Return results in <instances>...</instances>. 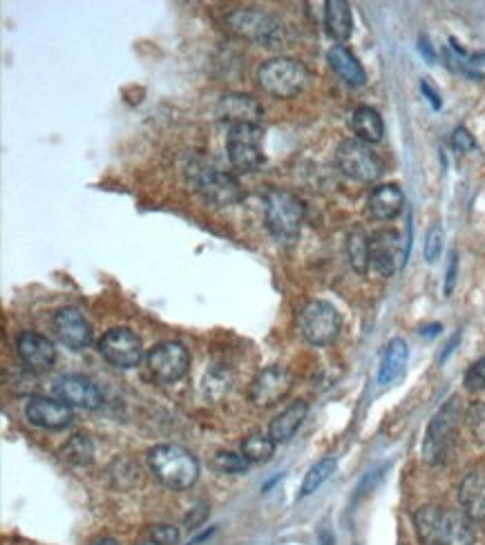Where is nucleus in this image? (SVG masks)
<instances>
[{"instance_id": "obj_2", "label": "nucleus", "mask_w": 485, "mask_h": 545, "mask_svg": "<svg viewBox=\"0 0 485 545\" xmlns=\"http://www.w3.org/2000/svg\"><path fill=\"white\" fill-rule=\"evenodd\" d=\"M146 461L157 481L170 490H188L199 478L197 458L179 445H155L148 449Z\"/></svg>"}, {"instance_id": "obj_35", "label": "nucleus", "mask_w": 485, "mask_h": 545, "mask_svg": "<svg viewBox=\"0 0 485 545\" xmlns=\"http://www.w3.org/2000/svg\"><path fill=\"white\" fill-rule=\"evenodd\" d=\"M463 385L468 391H481L485 389V356L481 360L474 362V365L468 369V374H465Z\"/></svg>"}, {"instance_id": "obj_39", "label": "nucleus", "mask_w": 485, "mask_h": 545, "mask_svg": "<svg viewBox=\"0 0 485 545\" xmlns=\"http://www.w3.org/2000/svg\"><path fill=\"white\" fill-rule=\"evenodd\" d=\"M421 52L425 54V59H427V61H430V63H434V59H436V56H434V50H432V45H430V41H427V38H425V36H421Z\"/></svg>"}, {"instance_id": "obj_3", "label": "nucleus", "mask_w": 485, "mask_h": 545, "mask_svg": "<svg viewBox=\"0 0 485 545\" xmlns=\"http://www.w3.org/2000/svg\"><path fill=\"white\" fill-rule=\"evenodd\" d=\"M266 228L278 244L291 246L298 242L300 228L304 222V204L287 190L273 188L264 197Z\"/></svg>"}, {"instance_id": "obj_13", "label": "nucleus", "mask_w": 485, "mask_h": 545, "mask_svg": "<svg viewBox=\"0 0 485 545\" xmlns=\"http://www.w3.org/2000/svg\"><path fill=\"white\" fill-rule=\"evenodd\" d=\"M291 387H293V376L289 374V371L280 365H271L262 369L260 374L253 378L249 398L255 407L269 409L273 405L282 403V400L289 396Z\"/></svg>"}, {"instance_id": "obj_24", "label": "nucleus", "mask_w": 485, "mask_h": 545, "mask_svg": "<svg viewBox=\"0 0 485 545\" xmlns=\"http://www.w3.org/2000/svg\"><path fill=\"white\" fill-rule=\"evenodd\" d=\"M309 414V405L304 403V400H298V403L289 405L287 409L282 411L280 416H275L271 420V427H269V436L273 438L275 443H289L293 436L298 434V429L302 427L304 418H307Z\"/></svg>"}, {"instance_id": "obj_34", "label": "nucleus", "mask_w": 485, "mask_h": 545, "mask_svg": "<svg viewBox=\"0 0 485 545\" xmlns=\"http://www.w3.org/2000/svg\"><path fill=\"white\" fill-rule=\"evenodd\" d=\"M443 228L436 224L432 226L430 231H427V237H425V248H423V253H425V260L434 264L436 260H439L441 257V251H443Z\"/></svg>"}, {"instance_id": "obj_33", "label": "nucleus", "mask_w": 485, "mask_h": 545, "mask_svg": "<svg viewBox=\"0 0 485 545\" xmlns=\"http://www.w3.org/2000/svg\"><path fill=\"white\" fill-rule=\"evenodd\" d=\"M179 543V530L175 525H155L146 534V539L139 545H177Z\"/></svg>"}, {"instance_id": "obj_15", "label": "nucleus", "mask_w": 485, "mask_h": 545, "mask_svg": "<svg viewBox=\"0 0 485 545\" xmlns=\"http://www.w3.org/2000/svg\"><path fill=\"white\" fill-rule=\"evenodd\" d=\"M54 394L61 403L81 409H99L103 405L101 389L90 378L79 374L61 376L54 382Z\"/></svg>"}, {"instance_id": "obj_14", "label": "nucleus", "mask_w": 485, "mask_h": 545, "mask_svg": "<svg viewBox=\"0 0 485 545\" xmlns=\"http://www.w3.org/2000/svg\"><path fill=\"white\" fill-rule=\"evenodd\" d=\"M52 329L65 347L72 351H83L92 342V327L85 315L76 307H63L54 313Z\"/></svg>"}, {"instance_id": "obj_12", "label": "nucleus", "mask_w": 485, "mask_h": 545, "mask_svg": "<svg viewBox=\"0 0 485 545\" xmlns=\"http://www.w3.org/2000/svg\"><path fill=\"white\" fill-rule=\"evenodd\" d=\"M99 353L103 360L117 369H135L144 358V347L135 331L126 327H114L103 333L99 340Z\"/></svg>"}, {"instance_id": "obj_19", "label": "nucleus", "mask_w": 485, "mask_h": 545, "mask_svg": "<svg viewBox=\"0 0 485 545\" xmlns=\"http://www.w3.org/2000/svg\"><path fill=\"white\" fill-rule=\"evenodd\" d=\"M461 512L472 523H485V472L472 470L463 476L459 485Z\"/></svg>"}, {"instance_id": "obj_36", "label": "nucleus", "mask_w": 485, "mask_h": 545, "mask_svg": "<svg viewBox=\"0 0 485 545\" xmlns=\"http://www.w3.org/2000/svg\"><path fill=\"white\" fill-rule=\"evenodd\" d=\"M452 148L456 152H472L477 150V141H474V137L470 135L468 128H456L454 135H452Z\"/></svg>"}, {"instance_id": "obj_31", "label": "nucleus", "mask_w": 485, "mask_h": 545, "mask_svg": "<svg viewBox=\"0 0 485 545\" xmlns=\"http://www.w3.org/2000/svg\"><path fill=\"white\" fill-rule=\"evenodd\" d=\"M211 467L220 474H244L249 470V461L242 454L235 452H217L211 461Z\"/></svg>"}, {"instance_id": "obj_40", "label": "nucleus", "mask_w": 485, "mask_h": 545, "mask_svg": "<svg viewBox=\"0 0 485 545\" xmlns=\"http://www.w3.org/2000/svg\"><path fill=\"white\" fill-rule=\"evenodd\" d=\"M94 545H121V543L114 541V539H101V541H97Z\"/></svg>"}, {"instance_id": "obj_22", "label": "nucleus", "mask_w": 485, "mask_h": 545, "mask_svg": "<svg viewBox=\"0 0 485 545\" xmlns=\"http://www.w3.org/2000/svg\"><path fill=\"white\" fill-rule=\"evenodd\" d=\"M327 61L331 65V70H334L342 81L351 88H363L367 83V74L363 70V65L356 59L354 54H351L345 45H334L327 54Z\"/></svg>"}, {"instance_id": "obj_4", "label": "nucleus", "mask_w": 485, "mask_h": 545, "mask_svg": "<svg viewBox=\"0 0 485 545\" xmlns=\"http://www.w3.org/2000/svg\"><path fill=\"white\" fill-rule=\"evenodd\" d=\"M463 416L461 409V398L452 396L448 403H445L439 411H436L434 418L427 425V432L423 438V461L427 465H443L448 461V456L454 447V436L456 429H459V420Z\"/></svg>"}, {"instance_id": "obj_5", "label": "nucleus", "mask_w": 485, "mask_h": 545, "mask_svg": "<svg viewBox=\"0 0 485 545\" xmlns=\"http://www.w3.org/2000/svg\"><path fill=\"white\" fill-rule=\"evenodd\" d=\"M309 81L307 68L289 56H278L260 65L258 83L260 88L275 99H293L304 90Z\"/></svg>"}, {"instance_id": "obj_27", "label": "nucleus", "mask_w": 485, "mask_h": 545, "mask_svg": "<svg viewBox=\"0 0 485 545\" xmlns=\"http://www.w3.org/2000/svg\"><path fill=\"white\" fill-rule=\"evenodd\" d=\"M347 257L351 269L358 275H367L369 269H372V239L360 228L351 231L347 237Z\"/></svg>"}, {"instance_id": "obj_6", "label": "nucleus", "mask_w": 485, "mask_h": 545, "mask_svg": "<svg viewBox=\"0 0 485 545\" xmlns=\"http://www.w3.org/2000/svg\"><path fill=\"white\" fill-rule=\"evenodd\" d=\"M186 175L190 184L195 186L197 193L202 195L206 202H211L215 206H233L237 202H242L244 193L240 181L220 168L206 166L202 161H197V164H190Z\"/></svg>"}, {"instance_id": "obj_9", "label": "nucleus", "mask_w": 485, "mask_h": 545, "mask_svg": "<svg viewBox=\"0 0 485 545\" xmlns=\"http://www.w3.org/2000/svg\"><path fill=\"white\" fill-rule=\"evenodd\" d=\"M336 164L340 172L354 181H363V184H372V181L383 177L385 164L372 146L360 139L342 141L336 150Z\"/></svg>"}, {"instance_id": "obj_28", "label": "nucleus", "mask_w": 485, "mask_h": 545, "mask_svg": "<svg viewBox=\"0 0 485 545\" xmlns=\"http://www.w3.org/2000/svg\"><path fill=\"white\" fill-rule=\"evenodd\" d=\"M61 458L72 467H88L94 461V443L88 434H74L61 449Z\"/></svg>"}, {"instance_id": "obj_11", "label": "nucleus", "mask_w": 485, "mask_h": 545, "mask_svg": "<svg viewBox=\"0 0 485 545\" xmlns=\"http://www.w3.org/2000/svg\"><path fill=\"white\" fill-rule=\"evenodd\" d=\"M148 369L161 385H173L188 374L190 353L182 342H159L148 353Z\"/></svg>"}, {"instance_id": "obj_38", "label": "nucleus", "mask_w": 485, "mask_h": 545, "mask_svg": "<svg viewBox=\"0 0 485 545\" xmlns=\"http://www.w3.org/2000/svg\"><path fill=\"white\" fill-rule=\"evenodd\" d=\"M421 90H423V94L427 97V101L432 103V108H434V110H441L443 101H441V97H439V92H436V90L432 88V85H430V81L423 79V81H421Z\"/></svg>"}, {"instance_id": "obj_26", "label": "nucleus", "mask_w": 485, "mask_h": 545, "mask_svg": "<svg viewBox=\"0 0 485 545\" xmlns=\"http://www.w3.org/2000/svg\"><path fill=\"white\" fill-rule=\"evenodd\" d=\"M351 128L356 132V139L369 143V146L383 141L385 135L383 117H380L378 110L369 108V105H358L354 110V114H351Z\"/></svg>"}, {"instance_id": "obj_25", "label": "nucleus", "mask_w": 485, "mask_h": 545, "mask_svg": "<svg viewBox=\"0 0 485 545\" xmlns=\"http://www.w3.org/2000/svg\"><path fill=\"white\" fill-rule=\"evenodd\" d=\"M325 27L327 34L338 43H345L354 34V16L345 0H327L325 3Z\"/></svg>"}, {"instance_id": "obj_20", "label": "nucleus", "mask_w": 485, "mask_h": 545, "mask_svg": "<svg viewBox=\"0 0 485 545\" xmlns=\"http://www.w3.org/2000/svg\"><path fill=\"white\" fill-rule=\"evenodd\" d=\"M217 117L226 121L228 126H240V123L260 126L262 105L249 94H226L217 105Z\"/></svg>"}, {"instance_id": "obj_1", "label": "nucleus", "mask_w": 485, "mask_h": 545, "mask_svg": "<svg viewBox=\"0 0 485 545\" xmlns=\"http://www.w3.org/2000/svg\"><path fill=\"white\" fill-rule=\"evenodd\" d=\"M414 528L423 545H474V528L468 516L439 505L418 508Z\"/></svg>"}, {"instance_id": "obj_23", "label": "nucleus", "mask_w": 485, "mask_h": 545, "mask_svg": "<svg viewBox=\"0 0 485 545\" xmlns=\"http://www.w3.org/2000/svg\"><path fill=\"white\" fill-rule=\"evenodd\" d=\"M407 358H410V349L403 338H394L385 347L383 360H380L378 369V385H394V382L403 376L407 367Z\"/></svg>"}, {"instance_id": "obj_21", "label": "nucleus", "mask_w": 485, "mask_h": 545, "mask_svg": "<svg viewBox=\"0 0 485 545\" xmlns=\"http://www.w3.org/2000/svg\"><path fill=\"white\" fill-rule=\"evenodd\" d=\"M403 206H405V195L396 184H383L374 188L372 195H369L367 199L369 215L378 219V222H389V219L398 217L401 215Z\"/></svg>"}, {"instance_id": "obj_37", "label": "nucleus", "mask_w": 485, "mask_h": 545, "mask_svg": "<svg viewBox=\"0 0 485 545\" xmlns=\"http://www.w3.org/2000/svg\"><path fill=\"white\" fill-rule=\"evenodd\" d=\"M456 275H459V255L452 253L448 273H445V295H452L454 286H456Z\"/></svg>"}, {"instance_id": "obj_18", "label": "nucleus", "mask_w": 485, "mask_h": 545, "mask_svg": "<svg viewBox=\"0 0 485 545\" xmlns=\"http://www.w3.org/2000/svg\"><path fill=\"white\" fill-rule=\"evenodd\" d=\"M407 251L401 244V237L394 231H380L372 237V269L383 275L392 277L398 266L405 262Z\"/></svg>"}, {"instance_id": "obj_32", "label": "nucleus", "mask_w": 485, "mask_h": 545, "mask_svg": "<svg viewBox=\"0 0 485 545\" xmlns=\"http://www.w3.org/2000/svg\"><path fill=\"white\" fill-rule=\"evenodd\" d=\"M465 425H468L474 443L485 447V403H472L465 411Z\"/></svg>"}, {"instance_id": "obj_29", "label": "nucleus", "mask_w": 485, "mask_h": 545, "mask_svg": "<svg viewBox=\"0 0 485 545\" xmlns=\"http://www.w3.org/2000/svg\"><path fill=\"white\" fill-rule=\"evenodd\" d=\"M275 443L269 434L253 432L242 441V456L249 463H266L271 461L275 454Z\"/></svg>"}, {"instance_id": "obj_17", "label": "nucleus", "mask_w": 485, "mask_h": 545, "mask_svg": "<svg viewBox=\"0 0 485 545\" xmlns=\"http://www.w3.org/2000/svg\"><path fill=\"white\" fill-rule=\"evenodd\" d=\"M16 353L30 371H50L56 362L54 344L36 331L18 333Z\"/></svg>"}, {"instance_id": "obj_10", "label": "nucleus", "mask_w": 485, "mask_h": 545, "mask_svg": "<svg viewBox=\"0 0 485 545\" xmlns=\"http://www.w3.org/2000/svg\"><path fill=\"white\" fill-rule=\"evenodd\" d=\"M262 128L253 123H240V126L228 128L226 152L231 166L240 172H253L264 164V155L260 148Z\"/></svg>"}, {"instance_id": "obj_16", "label": "nucleus", "mask_w": 485, "mask_h": 545, "mask_svg": "<svg viewBox=\"0 0 485 545\" xmlns=\"http://www.w3.org/2000/svg\"><path fill=\"white\" fill-rule=\"evenodd\" d=\"M25 418L34 427L47 429V432H59V429H65L72 423L74 414L72 407L61 403V400L30 398L25 405Z\"/></svg>"}, {"instance_id": "obj_30", "label": "nucleus", "mask_w": 485, "mask_h": 545, "mask_svg": "<svg viewBox=\"0 0 485 545\" xmlns=\"http://www.w3.org/2000/svg\"><path fill=\"white\" fill-rule=\"evenodd\" d=\"M336 467H338V461L334 456L322 458V461L313 465L311 470L307 472V476H304L302 487H300V496H311L313 492H318L320 487L325 485L331 476H334Z\"/></svg>"}, {"instance_id": "obj_7", "label": "nucleus", "mask_w": 485, "mask_h": 545, "mask_svg": "<svg viewBox=\"0 0 485 545\" xmlns=\"http://www.w3.org/2000/svg\"><path fill=\"white\" fill-rule=\"evenodd\" d=\"M226 23L231 30L262 47H280L287 41V30L278 18L260 12V9H235L226 16Z\"/></svg>"}, {"instance_id": "obj_8", "label": "nucleus", "mask_w": 485, "mask_h": 545, "mask_svg": "<svg viewBox=\"0 0 485 545\" xmlns=\"http://www.w3.org/2000/svg\"><path fill=\"white\" fill-rule=\"evenodd\" d=\"M342 318L334 304L325 300H311L298 313V331L309 344L327 347L340 336Z\"/></svg>"}]
</instances>
